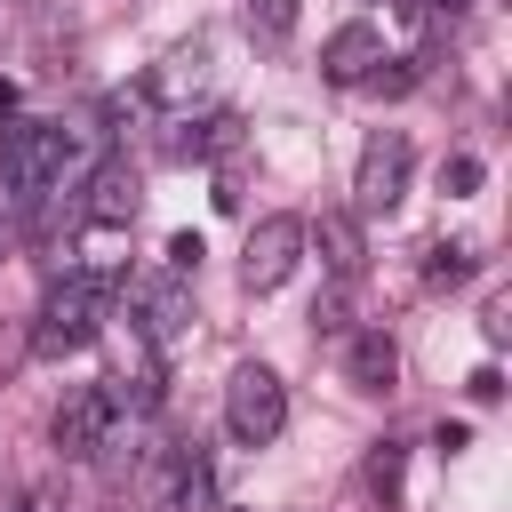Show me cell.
Masks as SVG:
<instances>
[{"instance_id": "1", "label": "cell", "mask_w": 512, "mask_h": 512, "mask_svg": "<svg viewBox=\"0 0 512 512\" xmlns=\"http://www.w3.org/2000/svg\"><path fill=\"white\" fill-rule=\"evenodd\" d=\"M64 160H72V128L64 120H8L0 136V184L16 200H40L64 184Z\"/></svg>"}, {"instance_id": "2", "label": "cell", "mask_w": 512, "mask_h": 512, "mask_svg": "<svg viewBox=\"0 0 512 512\" xmlns=\"http://www.w3.org/2000/svg\"><path fill=\"white\" fill-rule=\"evenodd\" d=\"M96 336H104V288L80 280V272H64V280L40 296L32 352H40V360H64V352H80V344H96Z\"/></svg>"}, {"instance_id": "3", "label": "cell", "mask_w": 512, "mask_h": 512, "mask_svg": "<svg viewBox=\"0 0 512 512\" xmlns=\"http://www.w3.org/2000/svg\"><path fill=\"white\" fill-rule=\"evenodd\" d=\"M224 424H232V440H240V448L280 440V424H288V384H280L264 360H240V368H232V384H224Z\"/></svg>"}, {"instance_id": "4", "label": "cell", "mask_w": 512, "mask_h": 512, "mask_svg": "<svg viewBox=\"0 0 512 512\" xmlns=\"http://www.w3.org/2000/svg\"><path fill=\"white\" fill-rule=\"evenodd\" d=\"M112 424H120L112 392H104V384H80V392H64V408H56L48 440H56V456H64V464H96V456L112 448Z\"/></svg>"}, {"instance_id": "5", "label": "cell", "mask_w": 512, "mask_h": 512, "mask_svg": "<svg viewBox=\"0 0 512 512\" xmlns=\"http://www.w3.org/2000/svg\"><path fill=\"white\" fill-rule=\"evenodd\" d=\"M304 216H264L256 232H248V248H240V288L248 296H272L288 272H296V256H304Z\"/></svg>"}, {"instance_id": "6", "label": "cell", "mask_w": 512, "mask_h": 512, "mask_svg": "<svg viewBox=\"0 0 512 512\" xmlns=\"http://www.w3.org/2000/svg\"><path fill=\"white\" fill-rule=\"evenodd\" d=\"M408 168H416V152H408V136H400V128L368 136V152H360V168H352V200H360L368 216H392V208H400V192H408Z\"/></svg>"}, {"instance_id": "7", "label": "cell", "mask_w": 512, "mask_h": 512, "mask_svg": "<svg viewBox=\"0 0 512 512\" xmlns=\"http://www.w3.org/2000/svg\"><path fill=\"white\" fill-rule=\"evenodd\" d=\"M128 296H136V312H144V336H152V344H176V336H184V320H192V288H184L176 272H144Z\"/></svg>"}, {"instance_id": "8", "label": "cell", "mask_w": 512, "mask_h": 512, "mask_svg": "<svg viewBox=\"0 0 512 512\" xmlns=\"http://www.w3.org/2000/svg\"><path fill=\"white\" fill-rule=\"evenodd\" d=\"M376 64H384V40H376L368 24H344V32H328V48H320V72H328L336 88H360Z\"/></svg>"}, {"instance_id": "9", "label": "cell", "mask_w": 512, "mask_h": 512, "mask_svg": "<svg viewBox=\"0 0 512 512\" xmlns=\"http://www.w3.org/2000/svg\"><path fill=\"white\" fill-rule=\"evenodd\" d=\"M136 216V168L128 160H96L88 176V224H128Z\"/></svg>"}, {"instance_id": "10", "label": "cell", "mask_w": 512, "mask_h": 512, "mask_svg": "<svg viewBox=\"0 0 512 512\" xmlns=\"http://www.w3.org/2000/svg\"><path fill=\"white\" fill-rule=\"evenodd\" d=\"M320 264H328L336 280H360V264H368V240H360V224H352L344 208L320 216Z\"/></svg>"}, {"instance_id": "11", "label": "cell", "mask_w": 512, "mask_h": 512, "mask_svg": "<svg viewBox=\"0 0 512 512\" xmlns=\"http://www.w3.org/2000/svg\"><path fill=\"white\" fill-rule=\"evenodd\" d=\"M344 368H352V384H360V392H392V376H400V352H392V336H384V328H368V336H352Z\"/></svg>"}, {"instance_id": "12", "label": "cell", "mask_w": 512, "mask_h": 512, "mask_svg": "<svg viewBox=\"0 0 512 512\" xmlns=\"http://www.w3.org/2000/svg\"><path fill=\"white\" fill-rule=\"evenodd\" d=\"M200 80H208V48L192 40V48H176V56L152 72V96H184V88H200Z\"/></svg>"}, {"instance_id": "13", "label": "cell", "mask_w": 512, "mask_h": 512, "mask_svg": "<svg viewBox=\"0 0 512 512\" xmlns=\"http://www.w3.org/2000/svg\"><path fill=\"white\" fill-rule=\"evenodd\" d=\"M424 280H432V288H456V280H472V248L440 240V248H432V264H424Z\"/></svg>"}, {"instance_id": "14", "label": "cell", "mask_w": 512, "mask_h": 512, "mask_svg": "<svg viewBox=\"0 0 512 512\" xmlns=\"http://www.w3.org/2000/svg\"><path fill=\"white\" fill-rule=\"evenodd\" d=\"M472 184H480V160H472V152L440 160V192H448V200H456V192H472Z\"/></svg>"}, {"instance_id": "15", "label": "cell", "mask_w": 512, "mask_h": 512, "mask_svg": "<svg viewBox=\"0 0 512 512\" xmlns=\"http://www.w3.org/2000/svg\"><path fill=\"white\" fill-rule=\"evenodd\" d=\"M368 488H384V496H400V448L384 440L376 456H368Z\"/></svg>"}, {"instance_id": "16", "label": "cell", "mask_w": 512, "mask_h": 512, "mask_svg": "<svg viewBox=\"0 0 512 512\" xmlns=\"http://www.w3.org/2000/svg\"><path fill=\"white\" fill-rule=\"evenodd\" d=\"M288 16H296V0H248V24H264V32H288Z\"/></svg>"}, {"instance_id": "17", "label": "cell", "mask_w": 512, "mask_h": 512, "mask_svg": "<svg viewBox=\"0 0 512 512\" xmlns=\"http://www.w3.org/2000/svg\"><path fill=\"white\" fill-rule=\"evenodd\" d=\"M312 328H320V336H344V288H336V296H320V304H312Z\"/></svg>"}, {"instance_id": "18", "label": "cell", "mask_w": 512, "mask_h": 512, "mask_svg": "<svg viewBox=\"0 0 512 512\" xmlns=\"http://www.w3.org/2000/svg\"><path fill=\"white\" fill-rule=\"evenodd\" d=\"M0 512H56V480H40V488H24L16 504H0Z\"/></svg>"}, {"instance_id": "19", "label": "cell", "mask_w": 512, "mask_h": 512, "mask_svg": "<svg viewBox=\"0 0 512 512\" xmlns=\"http://www.w3.org/2000/svg\"><path fill=\"white\" fill-rule=\"evenodd\" d=\"M168 264H176V272H192V264H200V240H192V232H176V240H168Z\"/></svg>"}, {"instance_id": "20", "label": "cell", "mask_w": 512, "mask_h": 512, "mask_svg": "<svg viewBox=\"0 0 512 512\" xmlns=\"http://www.w3.org/2000/svg\"><path fill=\"white\" fill-rule=\"evenodd\" d=\"M440 8H456V0H440Z\"/></svg>"}]
</instances>
